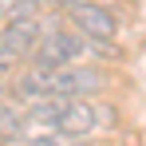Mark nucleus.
I'll use <instances>...</instances> for the list:
<instances>
[{
    "mask_svg": "<svg viewBox=\"0 0 146 146\" xmlns=\"http://www.w3.org/2000/svg\"><path fill=\"white\" fill-rule=\"evenodd\" d=\"M111 87V71L95 67V63H67V67H55L48 71V91L51 95H79V99H95L99 91Z\"/></svg>",
    "mask_w": 146,
    "mask_h": 146,
    "instance_id": "1",
    "label": "nucleus"
},
{
    "mask_svg": "<svg viewBox=\"0 0 146 146\" xmlns=\"http://www.w3.org/2000/svg\"><path fill=\"white\" fill-rule=\"evenodd\" d=\"M87 55V40H79V32H67V28H51L40 36V44L32 51V67H44V71H55V67H67L75 59Z\"/></svg>",
    "mask_w": 146,
    "mask_h": 146,
    "instance_id": "2",
    "label": "nucleus"
},
{
    "mask_svg": "<svg viewBox=\"0 0 146 146\" xmlns=\"http://www.w3.org/2000/svg\"><path fill=\"white\" fill-rule=\"evenodd\" d=\"M63 16H67L71 28L79 36H87V40H115V36H119V20H115V12H111V4H103V0H79Z\"/></svg>",
    "mask_w": 146,
    "mask_h": 146,
    "instance_id": "3",
    "label": "nucleus"
},
{
    "mask_svg": "<svg viewBox=\"0 0 146 146\" xmlns=\"http://www.w3.org/2000/svg\"><path fill=\"white\" fill-rule=\"evenodd\" d=\"M40 36H44V24L36 16H8L4 28H0V51L8 59H16V63H28L36 44H40Z\"/></svg>",
    "mask_w": 146,
    "mask_h": 146,
    "instance_id": "4",
    "label": "nucleus"
},
{
    "mask_svg": "<svg viewBox=\"0 0 146 146\" xmlns=\"http://www.w3.org/2000/svg\"><path fill=\"white\" fill-rule=\"evenodd\" d=\"M51 130L63 134V138H87V134H95V107H91V99L67 95L63 107H59V115H55V122H51Z\"/></svg>",
    "mask_w": 146,
    "mask_h": 146,
    "instance_id": "5",
    "label": "nucleus"
},
{
    "mask_svg": "<svg viewBox=\"0 0 146 146\" xmlns=\"http://www.w3.org/2000/svg\"><path fill=\"white\" fill-rule=\"evenodd\" d=\"M28 130H32V122H28V111H24V107L0 103V138H4V142H20Z\"/></svg>",
    "mask_w": 146,
    "mask_h": 146,
    "instance_id": "6",
    "label": "nucleus"
},
{
    "mask_svg": "<svg viewBox=\"0 0 146 146\" xmlns=\"http://www.w3.org/2000/svg\"><path fill=\"white\" fill-rule=\"evenodd\" d=\"M24 146H40V142H24Z\"/></svg>",
    "mask_w": 146,
    "mask_h": 146,
    "instance_id": "7",
    "label": "nucleus"
},
{
    "mask_svg": "<svg viewBox=\"0 0 146 146\" xmlns=\"http://www.w3.org/2000/svg\"><path fill=\"white\" fill-rule=\"evenodd\" d=\"M0 4H4V0H0Z\"/></svg>",
    "mask_w": 146,
    "mask_h": 146,
    "instance_id": "8",
    "label": "nucleus"
}]
</instances>
